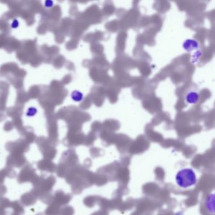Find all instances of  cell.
Masks as SVG:
<instances>
[{
	"label": "cell",
	"mask_w": 215,
	"mask_h": 215,
	"mask_svg": "<svg viewBox=\"0 0 215 215\" xmlns=\"http://www.w3.org/2000/svg\"><path fill=\"white\" fill-rule=\"evenodd\" d=\"M177 184L181 187L187 188L196 184L197 178L195 172L191 168H184L176 175Z\"/></svg>",
	"instance_id": "cell-1"
},
{
	"label": "cell",
	"mask_w": 215,
	"mask_h": 215,
	"mask_svg": "<svg viewBox=\"0 0 215 215\" xmlns=\"http://www.w3.org/2000/svg\"><path fill=\"white\" fill-rule=\"evenodd\" d=\"M37 109L35 107H30L26 110L25 115L28 118H33L37 114Z\"/></svg>",
	"instance_id": "cell-4"
},
{
	"label": "cell",
	"mask_w": 215,
	"mask_h": 215,
	"mask_svg": "<svg viewBox=\"0 0 215 215\" xmlns=\"http://www.w3.org/2000/svg\"><path fill=\"white\" fill-rule=\"evenodd\" d=\"M71 98L73 101L79 102L82 101L83 98V93L78 90H75L71 93Z\"/></svg>",
	"instance_id": "cell-2"
},
{
	"label": "cell",
	"mask_w": 215,
	"mask_h": 215,
	"mask_svg": "<svg viewBox=\"0 0 215 215\" xmlns=\"http://www.w3.org/2000/svg\"><path fill=\"white\" fill-rule=\"evenodd\" d=\"M44 6L47 8H51L54 6V2L51 0H47L44 2Z\"/></svg>",
	"instance_id": "cell-6"
},
{
	"label": "cell",
	"mask_w": 215,
	"mask_h": 215,
	"mask_svg": "<svg viewBox=\"0 0 215 215\" xmlns=\"http://www.w3.org/2000/svg\"><path fill=\"white\" fill-rule=\"evenodd\" d=\"M186 100L190 104H195L198 100V94L195 92H191L187 95Z\"/></svg>",
	"instance_id": "cell-3"
},
{
	"label": "cell",
	"mask_w": 215,
	"mask_h": 215,
	"mask_svg": "<svg viewBox=\"0 0 215 215\" xmlns=\"http://www.w3.org/2000/svg\"><path fill=\"white\" fill-rule=\"evenodd\" d=\"M19 25H20L19 21L17 19H13L12 20V23L10 24V27L12 29H17L18 27H19Z\"/></svg>",
	"instance_id": "cell-5"
}]
</instances>
